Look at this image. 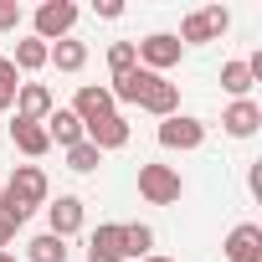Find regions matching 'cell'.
Wrapping results in <instances>:
<instances>
[{"mask_svg": "<svg viewBox=\"0 0 262 262\" xmlns=\"http://www.w3.org/2000/svg\"><path fill=\"white\" fill-rule=\"evenodd\" d=\"M221 93H231V103L252 93V72H247V62H226V67H221Z\"/></svg>", "mask_w": 262, "mask_h": 262, "instance_id": "22", "label": "cell"}, {"mask_svg": "<svg viewBox=\"0 0 262 262\" xmlns=\"http://www.w3.org/2000/svg\"><path fill=\"white\" fill-rule=\"evenodd\" d=\"M72 113H77L82 123H93V118H108V113H118V103H113L108 82H82V88H77V98H72Z\"/></svg>", "mask_w": 262, "mask_h": 262, "instance_id": "10", "label": "cell"}, {"mask_svg": "<svg viewBox=\"0 0 262 262\" xmlns=\"http://www.w3.org/2000/svg\"><path fill=\"white\" fill-rule=\"evenodd\" d=\"M47 221H52V236H72V231H82V221H88V211H82V201L77 195H57V206H47Z\"/></svg>", "mask_w": 262, "mask_h": 262, "instance_id": "14", "label": "cell"}, {"mask_svg": "<svg viewBox=\"0 0 262 262\" xmlns=\"http://www.w3.org/2000/svg\"><path fill=\"white\" fill-rule=\"evenodd\" d=\"M231 31V11L226 6H201V11H190L185 21H180V47H206V41H221Z\"/></svg>", "mask_w": 262, "mask_h": 262, "instance_id": "1", "label": "cell"}, {"mask_svg": "<svg viewBox=\"0 0 262 262\" xmlns=\"http://www.w3.org/2000/svg\"><path fill=\"white\" fill-rule=\"evenodd\" d=\"M16 231H21V226H16V221H11V216H0V252H6V247H11V242H16Z\"/></svg>", "mask_w": 262, "mask_h": 262, "instance_id": "28", "label": "cell"}, {"mask_svg": "<svg viewBox=\"0 0 262 262\" xmlns=\"http://www.w3.org/2000/svg\"><path fill=\"white\" fill-rule=\"evenodd\" d=\"M6 190H11L26 211L47 206V195H52V185H47V170H41V165H16V170H11V180H6Z\"/></svg>", "mask_w": 262, "mask_h": 262, "instance_id": "5", "label": "cell"}, {"mask_svg": "<svg viewBox=\"0 0 262 262\" xmlns=\"http://www.w3.org/2000/svg\"><path fill=\"white\" fill-rule=\"evenodd\" d=\"M11 144L26 155V160H41L47 149H52V139H47V128L41 123H26V118H16L11 123Z\"/></svg>", "mask_w": 262, "mask_h": 262, "instance_id": "16", "label": "cell"}, {"mask_svg": "<svg viewBox=\"0 0 262 262\" xmlns=\"http://www.w3.org/2000/svg\"><path fill=\"white\" fill-rule=\"evenodd\" d=\"M82 139H88L98 155H108V149H123V144H128V118H123V113L93 118V123H82Z\"/></svg>", "mask_w": 262, "mask_h": 262, "instance_id": "7", "label": "cell"}, {"mask_svg": "<svg viewBox=\"0 0 262 262\" xmlns=\"http://www.w3.org/2000/svg\"><path fill=\"white\" fill-rule=\"evenodd\" d=\"M0 216H11L16 226H26V221H31V211H26V206L11 195V190H0Z\"/></svg>", "mask_w": 262, "mask_h": 262, "instance_id": "26", "label": "cell"}, {"mask_svg": "<svg viewBox=\"0 0 262 262\" xmlns=\"http://www.w3.org/2000/svg\"><path fill=\"white\" fill-rule=\"evenodd\" d=\"M134 52H139V67L144 72H155V77H165L170 67H180V41H175V31H155V36H144V41H134Z\"/></svg>", "mask_w": 262, "mask_h": 262, "instance_id": "4", "label": "cell"}, {"mask_svg": "<svg viewBox=\"0 0 262 262\" xmlns=\"http://www.w3.org/2000/svg\"><path fill=\"white\" fill-rule=\"evenodd\" d=\"M221 128L231 139H252L257 128H262V108L252 103V98H236V103H226V113H221Z\"/></svg>", "mask_w": 262, "mask_h": 262, "instance_id": "11", "label": "cell"}, {"mask_svg": "<svg viewBox=\"0 0 262 262\" xmlns=\"http://www.w3.org/2000/svg\"><path fill=\"white\" fill-rule=\"evenodd\" d=\"M128 257H134V262L155 257V226H144V221L123 226V262H128Z\"/></svg>", "mask_w": 262, "mask_h": 262, "instance_id": "19", "label": "cell"}, {"mask_svg": "<svg viewBox=\"0 0 262 262\" xmlns=\"http://www.w3.org/2000/svg\"><path fill=\"white\" fill-rule=\"evenodd\" d=\"M47 62H52L57 72H82V67H88V41H77V36H62V41H52Z\"/></svg>", "mask_w": 262, "mask_h": 262, "instance_id": "17", "label": "cell"}, {"mask_svg": "<svg viewBox=\"0 0 262 262\" xmlns=\"http://www.w3.org/2000/svg\"><path fill=\"white\" fill-rule=\"evenodd\" d=\"M221 252H226V262H262V226L257 221L231 226L226 242H221Z\"/></svg>", "mask_w": 262, "mask_h": 262, "instance_id": "8", "label": "cell"}, {"mask_svg": "<svg viewBox=\"0 0 262 262\" xmlns=\"http://www.w3.org/2000/svg\"><path fill=\"white\" fill-rule=\"evenodd\" d=\"M139 195H144L149 206H175V201L185 195V180H180V170H170V165H139Z\"/></svg>", "mask_w": 262, "mask_h": 262, "instance_id": "3", "label": "cell"}, {"mask_svg": "<svg viewBox=\"0 0 262 262\" xmlns=\"http://www.w3.org/2000/svg\"><path fill=\"white\" fill-rule=\"evenodd\" d=\"M93 11H98L103 21H118V16H123V6H118V0H98V6H93Z\"/></svg>", "mask_w": 262, "mask_h": 262, "instance_id": "29", "label": "cell"}, {"mask_svg": "<svg viewBox=\"0 0 262 262\" xmlns=\"http://www.w3.org/2000/svg\"><path fill=\"white\" fill-rule=\"evenodd\" d=\"M149 82H155V72H144V67H128V72H118V77L108 82V93H113V103H139Z\"/></svg>", "mask_w": 262, "mask_h": 262, "instance_id": "18", "label": "cell"}, {"mask_svg": "<svg viewBox=\"0 0 262 262\" xmlns=\"http://www.w3.org/2000/svg\"><path fill=\"white\" fill-rule=\"evenodd\" d=\"M88 262H123V221H103L88 236Z\"/></svg>", "mask_w": 262, "mask_h": 262, "instance_id": "12", "label": "cell"}, {"mask_svg": "<svg viewBox=\"0 0 262 262\" xmlns=\"http://www.w3.org/2000/svg\"><path fill=\"white\" fill-rule=\"evenodd\" d=\"M98 165H103V155H98V149H93V144H88V139H82V144H72V149H67V170H77V175H93V170H98Z\"/></svg>", "mask_w": 262, "mask_h": 262, "instance_id": "24", "label": "cell"}, {"mask_svg": "<svg viewBox=\"0 0 262 262\" xmlns=\"http://www.w3.org/2000/svg\"><path fill=\"white\" fill-rule=\"evenodd\" d=\"M26 262H67V242L52 236V231H41V236L26 242Z\"/></svg>", "mask_w": 262, "mask_h": 262, "instance_id": "21", "label": "cell"}, {"mask_svg": "<svg viewBox=\"0 0 262 262\" xmlns=\"http://www.w3.org/2000/svg\"><path fill=\"white\" fill-rule=\"evenodd\" d=\"M108 67H113V77H118V72H128V67H139L134 41H113V47H108Z\"/></svg>", "mask_w": 262, "mask_h": 262, "instance_id": "25", "label": "cell"}, {"mask_svg": "<svg viewBox=\"0 0 262 262\" xmlns=\"http://www.w3.org/2000/svg\"><path fill=\"white\" fill-rule=\"evenodd\" d=\"M0 262H16V257H11V252H0Z\"/></svg>", "mask_w": 262, "mask_h": 262, "instance_id": "31", "label": "cell"}, {"mask_svg": "<svg viewBox=\"0 0 262 262\" xmlns=\"http://www.w3.org/2000/svg\"><path fill=\"white\" fill-rule=\"evenodd\" d=\"M139 108H144V113H155V118H170V113H180V82H170V77H155V82L144 88Z\"/></svg>", "mask_w": 262, "mask_h": 262, "instance_id": "13", "label": "cell"}, {"mask_svg": "<svg viewBox=\"0 0 262 262\" xmlns=\"http://www.w3.org/2000/svg\"><path fill=\"white\" fill-rule=\"evenodd\" d=\"M31 36L36 41H62V36H72V26H77V6H72V0H41V6H36V16H31Z\"/></svg>", "mask_w": 262, "mask_h": 262, "instance_id": "2", "label": "cell"}, {"mask_svg": "<svg viewBox=\"0 0 262 262\" xmlns=\"http://www.w3.org/2000/svg\"><path fill=\"white\" fill-rule=\"evenodd\" d=\"M47 52H52L47 41H36V36H21V41H16V57H11V67H16V72H41V67H47Z\"/></svg>", "mask_w": 262, "mask_h": 262, "instance_id": "20", "label": "cell"}, {"mask_svg": "<svg viewBox=\"0 0 262 262\" xmlns=\"http://www.w3.org/2000/svg\"><path fill=\"white\" fill-rule=\"evenodd\" d=\"M160 144L165 149H201L206 144V123L201 118H190V113H170V118H160Z\"/></svg>", "mask_w": 262, "mask_h": 262, "instance_id": "6", "label": "cell"}, {"mask_svg": "<svg viewBox=\"0 0 262 262\" xmlns=\"http://www.w3.org/2000/svg\"><path fill=\"white\" fill-rule=\"evenodd\" d=\"M41 128H47V139H52V144H62V149L82 144V118H77L72 108H52V118H47Z\"/></svg>", "mask_w": 262, "mask_h": 262, "instance_id": "15", "label": "cell"}, {"mask_svg": "<svg viewBox=\"0 0 262 262\" xmlns=\"http://www.w3.org/2000/svg\"><path fill=\"white\" fill-rule=\"evenodd\" d=\"M16 93H21V72L11 67V57H0V113L16 108Z\"/></svg>", "mask_w": 262, "mask_h": 262, "instance_id": "23", "label": "cell"}, {"mask_svg": "<svg viewBox=\"0 0 262 262\" xmlns=\"http://www.w3.org/2000/svg\"><path fill=\"white\" fill-rule=\"evenodd\" d=\"M21 26V6L16 0H0V31H16Z\"/></svg>", "mask_w": 262, "mask_h": 262, "instance_id": "27", "label": "cell"}, {"mask_svg": "<svg viewBox=\"0 0 262 262\" xmlns=\"http://www.w3.org/2000/svg\"><path fill=\"white\" fill-rule=\"evenodd\" d=\"M52 108H57V98H52L47 82H21V93H16V118H26V123H47Z\"/></svg>", "mask_w": 262, "mask_h": 262, "instance_id": "9", "label": "cell"}, {"mask_svg": "<svg viewBox=\"0 0 262 262\" xmlns=\"http://www.w3.org/2000/svg\"><path fill=\"white\" fill-rule=\"evenodd\" d=\"M144 262H180V257H160V252H155V257H144Z\"/></svg>", "mask_w": 262, "mask_h": 262, "instance_id": "30", "label": "cell"}]
</instances>
